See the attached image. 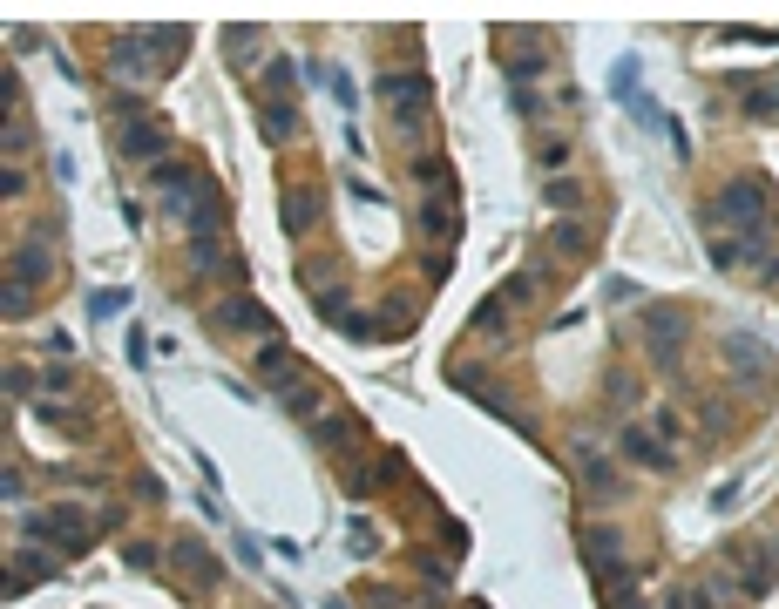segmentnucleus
<instances>
[{
	"mask_svg": "<svg viewBox=\"0 0 779 609\" xmlns=\"http://www.w3.org/2000/svg\"><path fill=\"white\" fill-rule=\"evenodd\" d=\"M380 95L393 102V116H407V129H420V122H427V82H420V75H387V82H380Z\"/></svg>",
	"mask_w": 779,
	"mask_h": 609,
	"instance_id": "1",
	"label": "nucleus"
},
{
	"mask_svg": "<svg viewBox=\"0 0 779 609\" xmlns=\"http://www.w3.org/2000/svg\"><path fill=\"white\" fill-rule=\"evenodd\" d=\"M312 217H319V203H312V197H292V203H285V224H312Z\"/></svg>",
	"mask_w": 779,
	"mask_h": 609,
	"instance_id": "2",
	"label": "nucleus"
}]
</instances>
